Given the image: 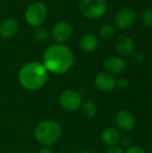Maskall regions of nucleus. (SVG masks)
Segmentation results:
<instances>
[{"label":"nucleus","mask_w":152,"mask_h":153,"mask_svg":"<svg viewBox=\"0 0 152 153\" xmlns=\"http://www.w3.org/2000/svg\"><path fill=\"white\" fill-rule=\"evenodd\" d=\"M42 64L47 72L55 74H63L72 68L73 55L67 46L59 43L54 44L45 50Z\"/></svg>","instance_id":"f257e3e1"},{"label":"nucleus","mask_w":152,"mask_h":153,"mask_svg":"<svg viewBox=\"0 0 152 153\" xmlns=\"http://www.w3.org/2000/svg\"><path fill=\"white\" fill-rule=\"evenodd\" d=\"M48 77V72L39 62H29L19 72V82L28 91H37L42 88Z\"/></svg>","instance_id":"f03ea898"},{"label":"nucleus","mask_w":152,"mask_h":153,"mask_svg":"<svg viewBox=\"0 0 152 153\" xmlns=\"http://www.w3.org/2000/svg\"><path fill=\"white\" fill-rule=\"evenodd\" d=\"M36 140L44 146L54 144L61 136L62 129L58 123L55 121L40 122L35 128Z\"/></svg>","instance_id":"7ed1b4c3"},{"label":"nucleus","mask_w":152,"mask_h":153,"mask_svg":"<svg viewBox=\"0 0 152 153\" xmlns=\"http://www.w3.org/2000/svg\"><path fill=\"white\" fill-rule=\"evenodd\" d=\"M81 13L90 20L101 18L108 10L107 0H81L79 4Z\"/></svg>","instance_id":"20e7f679"},{"label":"nucleus","mask_w":152,"mask_h":153,"mask_svg":"<svg viewBox=\"0 0 152 153\" xmlns=\"http://www.w3.org/2000/svg\"><path fill=\"white\" fill-rule=\"evenodd\" d=\"M47 8L43 3L35 2L30 4L24 13L25 21L32 27H39L47 18Z\"/></svg>","instance_id":"39448f33"},{"label":"nucleus","mask_w":152,"mask_h":153,"mask_svg":"<svg viewBox=\"0 0 152 153\" xmlns=\"http://www.w3.org/2000/svg\"><path fill=\"white\" fill-rule=\"evenodd\" d=\"M115 24L120 30L131 28L136 21V13L131 8H122L115 15Z\"/></svg>","instance_id":"423d86ee"},{"label":"nucleus","mask_w":152,"mask_h":153,"mask_svg":"<svg viewBox=\"0 0 152 153\" xmlns=\"http://www.w3.org/2000/svg\"><path fill=\"white\" fill-rule=\"evenodd\" d=\"M61 106L69 111H74L80 108L82 105V97L81 95L73 90H68L64 91L59 99Z\"/></svg>","instance_id":"0eeeda50"},{"label":"nucleus","mask_w":152,"mask_h":153,"mask_svg":"<svg viewBox=\"0 0 152 153\" xmlns=\"http://www.w3.org/2000/svg\"><path fill=\"white\" fill-rule=\"evenodd\" d=\"M72 33L73 28L71 24L65 21H61L56 23L51 30V36L53 39L59 44L68 40L72 36Z\"/></svg>","instance_id":"6e6552de"},{"label":"nucleus","mask_w":152,"mask_h":153,"mask_svg":"<svg viewBox=\"0 0 152 153\" xmlns=\"http://www.w3.org/2000/svg\"><path fill=\"white\" fill-rule=\"evenodd\" d=\"M117 127L122 131H131L136 126L135 116L128 110H120L116 115L115 118Z\"/></svg>","instance_id":"1a4fd4ad"},{"label":"nucleus","mask_w":152,"mask_h":153,"mask_svg":"<svg viewBox=\"0 0 152 153\" xmlns=\"http://www.w3.org/2000/svg\"><path fill=\"white\" fill-rule=\"evenodd\" d=\"M104 68L110 74H120L126 68L125 61L120 56H109L104 62Z\"/></svg>","instance_id":"9d476101"},{"label":"nucleus","mask_w":152,"mask_h":153,"mask_svg":"<svg viewBox=\"0 0 152 153\" xmlns=\"http://www.w3.org/2000/svg\"><path fill=\"white\" fill-rule=\"evenodd\" d=\"M116 80L108 73H99L95 77V84L97 88L102 91L109 92L116 88Z\"/></svg>","instance_id":"9b49d317"},{"label":"nucleus","mask_w":152,"mask_h":153,"mask_svg":"<svg viewBox=\"0 0 152 153\" xmlns=\"http://www.w3.org/2000/svg\"><path fill=\"white\" fill-rule=\"evenodd\" d=\"M116 49L121 56H130L134 51V42L127 36H120L116 41Z\"/></svg>","instance_id":"f8f14e48"},{"label":"nucleus","mask_w":152,"mask_h":153,"mask_svg":"<svg viewBox=\"0 0 152 153\" xmlns=\"http://www.w3.org/2000/svg\"><path fill=\"white\" fill-rule=\"evenodd\" d=\"M18 30V23L13 18H7L0 23V36L4 39L12 38Z\"/></svg>","instance_id":"ddd939ff"},{"label":"nucleus","mask_w":152,"mask_h":153,"mask_svg":"<svg viewBox=\"0 0 152 153\" xmlns=\"http://www.w3.org/2000/svg\"><path fill=\"white\" fill-rule=\"evenodd\" d=\"M99 46V39L93 33L84 34L80 40V48L86 53H91L97 49Z\"/></svg>","instance_id":"4468645a"},{"label":"nucleus","mask_w":152,"mask_h":153,"mask_svg":"<svg viewBox=\"0 0 152 153\" xmlns=\"http://www.w3.org/2000/svg\"><path fill=\"white\" fill-rule=\"evenodd\" d=\"M100 138L105 144L108 146H113V145H117V143L120 141L121 135L118 130H116V128L108 127L101 132Z\"/></svg>","instance_id":"2eb2a0df"},{"label":"nucleus","mask_w":152,"mask_h":153,"mask_svg":"<svg viewBox=\"0 0 152 153\" xmlns=\"http://www.w3.org/2000/svg\"><path fill=\"white\" fill-rule=\"evenodd\" d=\"M82 109L83 114L87 117H94L98 112L97 105L93 101H90V100L84 102L82 107Z\"/></svg>","instance_id":"dca6fc26"},{"label":"nucleus","mask_w":152,"mask_h":153,"mask_svg":"<svg viewBox=\"0 0 152 153\" xmlns=\"http://www.w3.org/2000/svg\"><path fill=\"white\" fill-rule=\"evenodd\" d=\"M115 33H116L115 28L109 23L103 24L99 29V35L101 36V38H103L105 39H111L112 37H114Z\"/></svg>","instance_id":"f3484780"},{"label":"nucleus","mask_w":152,"mask_h":153,"mask_svg":"<svg viewBox=\"0 0 152 153\" xmlns=\"http://www.w3.org/2000/svg\"><path fill=\"white\" fill-rule=\"evenodd\" d=\"M141 19L142 23L146 26L151 28L152 27V9L151 8H145L142 10L141 13Z\"/></svg>","instance_id":"a211bd4d"},{"label":"nucleus","mask_w":152,"mask_h":153,"mask_svg":"<svg viewBox=\"0 0 152 153\" xmlns=\"http://www.w3.org/2000/svg\"><path fill=\"white\" fill-rule=\"evenodd\" d=\"M34 36H35V39L39 40V42H45L48 39L49 34L45 28L37 27L34 30Z\"/></svg>","instance_id":"6ab92c4d"},{"label":"nucleus","mask_w":152,"mask_h":153,"mask_svg":"<svg viewBox=\"0 0 152 153\" xmlns=\"http://www.w3.org/2000/svg\"><path fill=\"white\" fill-rule=\"evenodd\" d=\"M119 143H121V147L129 149L130 147L133 146V138L130 135H124L123 137L120 138Z\"/></svg>","instance_id":"aec40b11"},{"label":"nucleus","mask_w":152,"mask_h":153,"mask_svg":"<svg viewBox=\"0 0 152 153\" xmlns=\"http://www.w3.org/2000/svg\"><path fill=\"white\" fill-rule=\"evenodd\" d=\"M132 58L135 63L142 64V63H143V61L145 59V56L141 51H133V54H132Z\"/></svg>","instance_id":"412c9836"},{"label":"nucleus","mask_w":152,"mask_h":153,"mask_svg":"<svg viewBox=\"0 0 152 153\" xmlns=\"http://www.w3.org/2000/svg\"><path fill=\"white\" fill-rule=\"evenodd\" d=\"M116 87L120 90H126L129 87V81L125 78H119L116 82Z\"/></svg>","instance_id":"4be33fe9"},{"label":"nucleus","mask_w":152,"mask_h":153,"mask_svg":"<svg viewBox=\"0 0 152 153\" xmlns=\"http://www.w3.org/2000/svg\"><path fill=\"white\" fill-rule=\"evenodd\" d=\"M125 153H147L145 149L142 148V146H138V145H133L132 147H130L129 149L126 150V152Z\"/></svg>","instance_id":"5701e85b"},{"label":"nucleus","mask_w":152,"mask_h":153,"mask_svg":"<svg viewBox=\"0 0 152 153\" xmlns=\"http://www.w3.org/2000/svg\"><path fill=\"white\" fill-rule=\"evenodd\" d=\"M106 153H125V151L121 146L113 145V146H109Z\"/></svg>","instance_id":"b1692460"},{"label":"nucleus","mask_w":152,"mask_h":153,"mask_svg":"<svg viewBox=\"0 0 152 153\" xmlns=\"http://www.w3.org/2000/svg\"><path fill=\"white\" fill-rule=\"evenodd\" d=\"M39 153H52V152L49 150V149H47V148H42L40 151H39Z\"/></svg>","instance_id":"393cba45"},{"label":"nucleus","mask_w":152,"mask_h":153,"mask_svg":"<svg viewBox=\"0 0 152 153\" xmlns=\"http://www.w3.org/2000/svg\"><path fill=\"white\" fill-rule=\"evenodd\" d=\"M79 153H90V151H88V150H83V151H82L81 152Z\"/></svg>","instance_id":"a878e982"},{"label":"nucleus","mask_w":152,"mask_h":153,"mask_svg":"<svg viewBox=\"0 0 152 153\" xmlns=\"http://www.w3.org/2000/svg\"><path fill=\"white\" fill-rule=\"evenodd\" d=\"M24 153H30V152H24Z\"/></svg>","instance_id":"bb28decb"}]
</instances>
